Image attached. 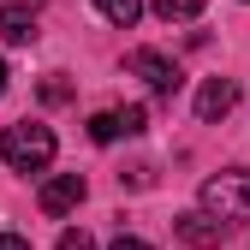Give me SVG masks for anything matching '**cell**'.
Masks as SVG:
<instances>
[{"label":"cell","mask_w":250,"mask_h":250,"mask_svg":"<svg viewBox=\"0 0 250 250\" xmlns=\"http://www.w3.org/2000/svg\"><path fill=\"white\" fill-rule=\"evenodd\" d=\"M0 155H6L18 173H42V167L54 161V131L36 125V119H18V125L0 131Z\"/></svg>","instance_id":"obj_1"},{"label":"cell","mask_w":250,"mask_h":250,"mask_svg":"<svg viewBox=\"0 0 250 250\" xmlns=\"http://www.w3.org/2000/svg\"><path fill=\"white\" fill-rule=\"evenodd\" d=\"M203 214H214V221H250V173L203 179Z\"/></svg>","instance_id":"obj_2"},{"label":"cell","mask_w":250,"mask_h":250,"mask_svg":"<svg viewBox=\"0 0 250 250\" xmlns=\"http://www.w3.org/2000/svg\"><path fill=\"white\" fill-rule=\"evenodd\" d=\"M125 66H131V72L155 89V96H173V89L185 83V78H179V66H173L167 54H155V48H131V54H125Z\"/></svg>","instance_id":"obj_3"},{"label":"cell","mask_w":250,"mask_h":250,"mask_svg":"<svg viewBox=\"0 0 250 250\" xmlns=\"http://www.w3.org/2000/svg\"><path fill=\"white\" fill-rule=\"evenodd\" d=\"M143 125H149L143 107H102L96 119H89V137L96 143H119V137H137Z\"/></svg>","instance_id":"obj_4"},{"label":"cell","mask_w":250,"mask_h":250,"mask_svg":"<svg viewBox=\"0 0 250 250\" xmlns=\"http://www.w3.org/2000/svg\"><path fill=\"white\" fill-rule=\"evenodd\" d=\"M173 232H179L185 244H197V250H214V244L227 238V227L214 221V214H203V208H191V214H179V221H173Z\"/></svg>","instance_id":"obj_5"},{"label":"cell","mask_w":250,"mask_h":250,"mask_svg":"<svg viewBox=\"0 0 250 250\" xmlns=\"http://www.w3.org/2000/svg\"><path fill=\"white\" fill-rule=\"evenodd\" d=\"M232 102H238V89H232V78H208V83L197 89V119H203V125H214V119H227V113H232Z\"/></svg>","instance_id":"obj_6"},{"label":"cell","mask_w":250,"mask_h":250,"mask_svg":"<svg viewBox=\"0 0 250 250\" xmlns=\"http://www.w3.org/2000/svg\"><path fill=\"white\" fill-rule=\"evenodd\" d=\"M78 203H83V179H78V173H60V179L42 185V214H66V208H78Z\"/></svg>","instance_id":"obj_7"},{"label":"cell","mask_w":250,"mask_h":250,"mask_svg":"<svg viewBox=\"0 0 250 250\" xmlns=\"http://www.w3.org/2000/svg\"><path fill=\"white\" fill-rule=\"evenodd\" d=\"M0 36H6L12 48L36 42V12H30V6H0Z\"/></svg>","instance_id":"obj_8"},{"label":"cell","mask_w":250,"mask_h":250,"mask_svg":"<svg viewBox=\"0 0 250 250\" xmlns=\"http://www.w3.org/2000/svg\"><path fill=\"white\" fill-rule=\"evenodd\" d=\"M96 6H102V18L119 24V30H131V24L143 18V0H96Z\"/></svg>","instance_id":"obj_9"},{"label":"cell","mask_w":250,"mask_h":250,"mask_svg":"<svg viewBox=\"0 0 250 250\" xmlns=\"http://www.w3.org/2000/svg\"><path fill=\"white\" fill-rule=\"evenodd\" d=\"M155 12H161L167 24H173V18H197V12H203V0H155Z\"/></svg>","instance_id":"obj_10"},{"label":"cell","mask_w":250,"mask_h":250,"mask_svg":"<svg viewBox=\"0 0 250 250\" xmlns=\"http://www.w3.org/2000/svg\"><path fill=\"white\" fill-rule=\"evenodd\" d=\"M60 250H96V238H89L83 227H66L60 232Z\"/></svg>","instance_id":"obj_11"},{"label":"cell","mask_w":250,"mask_h":250,"mask_svg":"<svg viewBox=\"0 0 250 250\" xmlns=\"http://www.w3.org/2000/svg\"><path fill=\"white\" fill-rule=\"evenodd\" d=\"M113 250H155V244H143V238H125V232H119V238H113Z\"/></svg>","instance_id":"obj_12"},{"label":"cell","mask_w":250,"mask_h":250,"mask_svg":"<svg viewBox=\"0 0 250 250\" xmlns=\"http://www.w3.org/2000/svg\"><path fill=\"white\" fill-rule=\"evenodd\" d=\"M0 250H30V244H24L18 232H0Z\"/></svg>","instance_id":"obj_13"},{"label":"cell","mask_w":250,"mask_h":250,"mask_svg":"<svg viewBox=\"0 0 250 250\" xmlns=\"http://www.w3.org/2000/svg\"><path fill=\"white\" fill-rule=\"evenodd\" d=\"M0 96H6V60H0Z\"/></svg>","instance_id":"obj_14"}]
</instances>
